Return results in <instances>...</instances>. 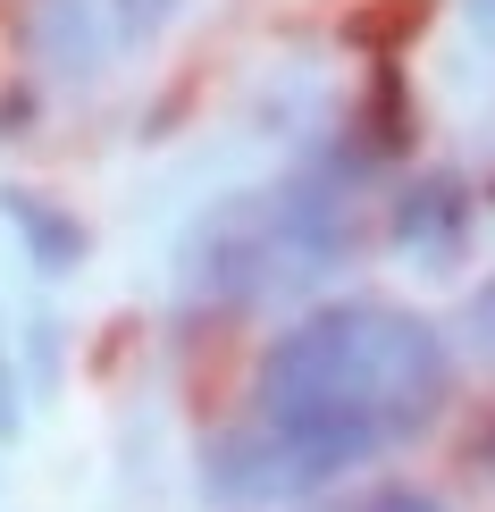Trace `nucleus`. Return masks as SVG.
I'll list each match as a JSON object with an SVG mask.
<instances>
[{
  "label": "nucleus",
  "mask_w": 495,
  "mask_h": 512,
  "mask_svg": "<svg viewBox=\"0 0 495 512\" xmlns=\"http://www.w3.org/2000/svg\"><path fill=\"white\" fill-rule=\"evenodd\" d=\"M445 403H454L445 328L403 303H370V294L311 303L303 319H286L252 370V420H269L328 487L428 437Z\"/></svg>",
  "instance_id": "f257e3e1"
},
{
  "label": "nucleus",
  "mask_w": 495,
  "mask_h": 512,
  "mask_svg": "<svg viewBox=\"0 0 495 512\" xmlns=\"http://www.w3.org/2000/svg\"><path fill=\"white\" fill-rule=\"evenodd\" d=\"M378 143H328L294 177L244 185V194L210 202L185 227L177 286L185 303L210 311H269L286 294L319 286L336 261H353L361 244V177H370Z\"/></svg>",
  "instance_id": "f03ea898"
},
{
  "label": "nucleus",
  "mask_w": 495,
  "mask_h": 512,
  "mask_svg": "<svg viewBox=\"0 0 495 512\" xmlns=\"http://www.w3.org/2000/svg\"><path fill=\"white\" fill-rule=\"evenodd\" d=\"M202 487L227 512H277V504L319 496L328 479H319L311 462L269 429V420H244V429H219V437L202 445Z\"/></svg>",
  "instance_id": "7ed1b4c3"
},
{
  "label": "nucleus",
  "mask_w": 495,
  "mask_h": 512,
  "mask_svg": "<svg viewBox=\"0 0 495 512\" xmlns=\"http://www.w3.org/2000/svg\"><path fill=\"white\" fill-rule=\"evenodd\" d=\"M470 219H479L470 177L420 168V177H403L395 194H386V252H403L412 269L445 277V269H462V252H470Z\"/></svg>",
  "instance_id": "20e7f679"
},
{
  "label": "nucleus",
  "mask_w": 495,
  "mask_h": 512,
  "mask_svg": "<svg viewBox=\"0 0 495 512\" xmlns=\"http://www.w3.org/2000/svg\"><path fill=\"white\" fill-rule=\"evenodd\" d=\"M26 51H34V68L51 84L84 93V84H101V68H110V51H118L110 9H101V0H34L26 9Z\"/></svg>",
  "instance_id": "39448f33"
},
{
  "label": "nucleus",
  "mask_w": 495,
  "mask_h": 512,
  "mask_svg": "<svg viewBox=\"0 0 495 512\" xmlns=\"http://www.w3.org/2000/svg\"><path fill=\"white\" fill-rule=\"evenodd\" d=\"M0 219H9V236L26 244V261L34 277H76L84 269V252H93V236H84V219L68 202H51L42 185H0Z\"/></svg>",
  "instance_id": "423d86ee"
},
{
  "label": "nucleus",
  "mask_w": 495,
  "mask_h": 512,
  "mask_svg": "<svg viewBox=\"0 0 495 512\" xmlns=\"http://www.w3.org/2000/svg\"><path fill=\"white\" fill-rule=\"evenodd\" d=\"M101 9H110V34L126 42V51H143V42H160L185 17V0H101Z\"/></svg>",
  "instance_id": "0eeeda50"
},
{
  "label": "nucleus",
  "mask_w": 495,
  "mask_h": 512,
  "mask_svg": "<svg viewBox=\"0 0 495 512\" xmlns=\"http://www.w3.org/2000/svg\"><path fill=\"white\" fill-rule=\"evenodd\" d=\"M462 328H470V353H479L487 370H495V277H487L479 294H470V311H462Z\"/></svg>",
  "instance_id": "6e6552de"
},
{
  "label": "nucleus",
  "mask_w": 495,
  "mask_h": 512,
  "mask_svg": "<svg viewBox=\"0 0 495 512\" xmlns=\"http://www.w3.org/2000/svg\"><path fill=\"white\" fill-rule=\"evenodd\" d=\"M17 429H26V403H17V361L0 345V445H17Z\"/></svg>",
  "instance_id": "1a4fd4ad"
},
{
  "label": "nucleus",
  "mask_w": 495,
  "mask_h": 512,
  "mask_svg": "<svg viewBox=\"0 0 495 512\" xmlns=\"http://www.w3.org/2000/svg\"><path fill=\"white\" fill-rule=\"evenodd\" d=\"M361 512H445V504L428 496V487H412V479H395V487H378V496L361 504Z\"/></svg>",
  "instance_id": "9d476101"
},
{
  "label": "nucleus",
  "mask_w": 495,
  "mask_h": 512,
  "mask_svg": "<svg viewBox=\"0 0 495 512\" xmlns=\"http://www.w3.org/2000/svg\"><path fill=\"white\" fill-rule=\"evenodd\" d=\"M462 17H470V34L495 51V0H462Z\"/></svg>",
  "instance_id": "9b49d317"
},
{
  "label": "nucleus",
  "mask_w": 495,
  "mask_h": 512,
  "mask_svg": "<svg viewBox=\"0 0 495 512\" xmlns=\"http://www.w3.org/2000/svg\"><path fill=\"white\" fill-rule=\"evenodd\" d=\"M479 471H487V479H495V429H487V437H479Z\"/></svg>",
  "instance_id": "f8f14e48"
}]
</instances>
